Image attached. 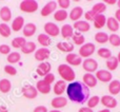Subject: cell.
I'll use <instances>...</instances> for the list:
<instances>
[{"instance_id":"cell-1","label":"cell","mask_w":120,"mask_h":112,"mask_svg":"<svg viewBox=\"0 0 120 112\" xmlns=\"http://www.w3.org/2000/svg\"><path fill=\"white\" fill-rule=\"evenodd\" d=\"M68 98L76 104H85L90 98V88L82 81H73L66 87Z\"/></svg>"},{"instance_id":"cell-2","label":"cell","mask_w":120,"mask_h":112,"mask_svg":"<svg viewBox=\"0 0 120 112\" xmlns=\"http://www.w3.org/2000/svg\"><path fill=\"white\" fill-rule=\"evenodd\" d=\"M58 74L60 75V77L62 78V80L68 81V83H73L75 81L76 78V74H75V71L73 70V68L71 66H68V64H61L58 66Z\"/></svg>"},{"instance_id":"cell-3","label":"cell","mask_w":120,"mask_h":112,"mask_svg":"<svg viewBox=\"0 0 120 112\" xmlns=\"http://www.w3.org/2000/svg\"><path fill=\"white\" fill-rule=\"evenodd\" d=\"M39 8V4L36 0H23L19 4V8L22 11L23 13H27V14H32L35 13Z\"/></svg>"},{"instance_id":"cell-4","label":"cell","mask_w":120,"mask_h":112,"mask_svg":"<svg viewBox=\"0 0 120 112\" xmlns=\"http://www.w3.org/2000/svg\"><path fill=\"white\" fill-rule=\"evenodd\" d=\"M96 51V47L94 44H92V42H87V44H84L83 46L80 47V49H79V56H80L81 58H91V56L95 53Z\"/></svg>"},{"instance_id":"cell-5","label":"cell","mask_w":120,"mask_h":112,"mask_svg":"<svg viewBox=\"0 0 120 112\" xmlns=\"http://www.w3.org/2000/svg\"><path fill=\"white\" fill-rule=\"evenodd\" d=\"M82 68L86 73L97 72L98 71V61L94 58H86L82 61Z\"/></svg>"},{"instance_id":"cell-6","label":"cell","mask_w":120,"mask_h":112,"mask_svg":"<svg viewBox=\"0 0 120 112\" xmlns=\"http://www.w3.org/2000/svg\"><path fill=\"white\" fill-rule=\"evenodd\" d=\"M22 95L27 100H34L38 96V91L35 86L33 85H24L21 89Z\"/></svg>"},{"instance_id":"cell-7","label":"cell","mask_w":120,"mask_h":112,"mask_svg":"<svg viewBox=\"0 0 120 112\" xmlns=\"http://www.w3.org/2000/svg\"><path fill=\"white\" fill-rule=\"evenodd\" d=\"M44 32L50 37H57L60 34V28L54 22H46L43 27Z\"/></svg>"},{"instance_id":"cell-8","label":"cell","mask_w":120,"mask_h":112,"mask_svg":"<svg viewBox=\"0 0 120 112\" xmlns=\"http://www.w3.org/2000/svg\"><path fill=\"white\" fill-rule=\"evenodd\" d=\"M100 104L103 105L105 109H114L117 107L118 102L112 95H103L102 97H100Z\"/></svg>"},{"instance_id":"cell-9","label":"cell","mask_w":120,"mask_h":112,"mask_svg":"<svg viewBox=\"0 0 120 112\" xmlns=\"http://www.w3.org/2000/svg\"><path fill=\"white\" fill-rule=\"evenodd\" d=\"M57 1H49L43 8H41L40 11V15L42 17H48L50 16L51 14L56 12V8H57Z\"/></svg>"},{"instance_id":"cell-10","label":"cell","mask_w":120,"mask_h":112,"mask_svg":"<svg viewBox=\"0 0 120 112\" xmlns=\"http://www.w3.org/2000/svg\"><path fill=\"white\" fill-rule=\"evenodd\" d=\"M96 78L101 83H111L113 80L112 72L108 70H98L96 72Z\"/></svg>"},{"instance_id":"cell-11","label":"cell","mask_w":120,"mask_h":112,"mask_svg":"<svg viewBox=\"0 0 120 112\" xmlns=\"http://www.w3.org/2000/svg\"><path fill=\"white\" fill-rule=\"evenodd\" d=\"M51 55V51L49 50L48 48H40V49H37L35 51V59L37 61H40V62H43L44 60H46Z\"/></svg>"},{"instance_id":"cell-12","label":"cell","mask_w":120,"mask_h":112,"mask_svg":"<svg viewBox=\"0 0 120 112\" xmlns=\"http://www.w3.org/2000/svg\"><path fill=\"white\" fill-rule=\"evenodd\" d=\"M65 61L68 62V66L71 67H77L82 64V58L80 57L78 54H75V53H70L65 56Z\"/></svg>"},{"instance_id":"cell-13","label":"cell","mask_w":120,"mask_h":112,"mask_svg":"<svg viewBox=\"0 0 120 112\" xmlns=\"http://www.w3.org/2000/svg\"><path fill=\"white\" fill-rule=\"evenodd\" d=\"M51 70H52V64L49 61H43L38 64L37 69H36V72H37V74L39 75V76L44 77L45 75H48L49 73H51Z\"/></svg>"},{"instance_id":"cell-14","label":"cell","mask_w":120,"mask_h":112,"mask_svg":"<svg viewBox=\"0 0 120 112\" xmlns=\"http://www.w3.org/2000/svg\"><path fill=\"white\" fill-rule=\"evenodd\" d=\"M73 28H74L77 32H79V33H81V34L85 33V32H89L90 30H91V25H90V23L87 22L86 20L76 21V22H74V24H73Z\"/></svg>"},{"instance_id":"cell-15","label":"cell","mask_w":120,"mask_h":112,"mask_svg":"<svg viewBox=\"0 0 120 112\" xmlns=\"http://www.w3.org/2000/svg\"><path fill=\"white\" fill-rule=\"evenodd\" d=\"M82 80H83L82 83L89 88L96 87V86H97V83H98L96 76L94 74H92V73H85V74L82 76Z\"/></svg>"},{"instance_id":"cell-16","label":"cell","mask_w":120,"mask_h":112,"mask_svg":"<svg viewBox=\"0 0 120 112\" xmlns=\"http://www.w3.org/2000/svg\"><path fill=\"white\" fill-rule=\"evenodd\" d=\"M51 105H52V107L54 109L59 110V109L63 108V107H65L68 105V98L64 97V96H56V97H54L52 100Z\"/></svg>"},{"instance_id":"cell-17","label":"cell","mask_w":120,"mask_h":112,"mask_svg":"<svg viewBox=\"0 0 120 112\" xmlns=\"http://www.w3.org/2000/svg\"><path fill=\"white\" fill-rule=\"evenodd\" d=\"M36 89H37L38 93H41V94H49L52 90V86L49 85L48 83L41 79V80H38L37 84H36Z\"/></svg>"},{"instance_id":"cell-18","label":"cell","mask_w":120,"mask_h":112,"mask_svg":"<svg viewBox=\"0 0 120 112\" xmlns=\"http://www.w3.org/2000/svg\"><path fill=\"white\" fill-rule=\"evenodd\" d=\"M60 34L64 39H71L74 35V28L73 25L65 23V24L62 25V28L60 29Z\"/></svg>"},{"instance_id":"cell-19","label":"cell","mask_w":120,"mask_h":112,"mask_svg":"<svg viewBox=\"0 0 120 112\" xmlns=\"http://www.w3.org/2000/svg\"><path fill=\"white\" fill-rule=\"evenodd\" d=\"M36 31H37V27H36V24L33 22L25 23L22 29V33H23L24 37H32L33 35H35Z\"/></svg>"},{"instance_id":"cell-20","label":"cell","mask_w":120,"mask_h":112,"mask_svg":"<svg viewBox=\"0 0 120 112\" xmlns=\"http://www.w3.org/2000/svg\"><path fill=\"white\" fill-rule=\"evenodd\" d=\"M24 27V18L22 16H17L15 19H13L11 29L14 32H19L23 29Z\"/></svg>"},{"instance_id":"cell-21","label":"cell","mask_w":120,"mask_h":112,"mask_svg":"<svg viewBox=\"0 0 120 112\" xmlns=\"http://www.w3.org/2000/svg\"><path fill=\"white\" fill-rule=\"evenodd\" d=\"M56 47L59 51H61V52H63V53H68V54L72 53L75 49L74 44H71V42H68V41H60L56 44Z\"/></svg>"},{"instance_id":"cell-22","label":"cell","mask_w":120,"mask_h":112,"mask_svg":"<svg viewBox=\"0 0 120 112\" xmlns=\"http://www.w3.org/2000/svg\"><path fill=\"white\" fill-rule=\"evenodd\" d=\"M66 87H68V85H66V83L64 80H62V79L57 80L56 83H55L54 87H53L54 93L56 94V95H59V96L62 95V94L66 91Z\"/></svg>"},{"instance_id":"cell-23","label":"cell","mask_w":120,"mask_h":112,"mask_svg":"<svg viewBox=\"0 0 120 112\" xmlns=\"http://www.w3.org/2000/svg\"><path fill=\"white\" fill-rule=\"evenodd\" d=\"M82 16H83V8H81V6H75V8H73L71 13L68 14L70 19L75 21V22L78 21Z\"/></svg>"},{"instance_id":"cell-24","label":"cell","mask_w":120,"mask_h":112,"mask_svg":"<svg viewBox=\"0 0 120 112\" xmlns=\"http://www.w3.org/2000/svg\"><path fill=\"white\" fill-rule=\"evenodd\" d=\"M106 27L108 29L112 32V34H116V32L119 30L120 23L115 19V17H109L106 18Z\"/></svg>"},{"instance_id":"cell-25","label":"cell","mask_w":120,"mask_h":112,"mask_svg":"<svg viewBox=\"0 0 120 112\" xmlns=\"http://www.w3.org/2000/svg\"><path fill=\"white\" fill-rule=\"evenodd\" d=\"M0 18L4 23H8L12 19V11L8 6H2L0 8Z\"/></svg>"},{"instance_id":"cell-26","label":"cell","mask_w":120,"mask_h":112,"mask_svg":"<svg viewBox=\"0 0 120 112\" xmlns=\"http://www.w3.org/2000/svg\"><path fill=\"white\" fill-rule=\"evenodd\" d=\"M109 92L111 95H117L120 93V80L118 79H113L109 84Z\"/></svg>"},{"instance_id":"cell-27","label":"cell","mask_w":120,"mask_h":112,"mask_svg":"<svg viewBox=\"0 0 120 112\" xmlns=\"http://www.w3.org/2000/svg\"><path fill=\"white\" fill-rule=\"evenodd\" d=\"M93 22H94V27H95L96 29H102V28L106 24V17H105V15H104V14L97 15V16L94 18Z\"/></svg>"},{"instance_id":"cell-28","label":"cell","mask_w":120,"mask_h":112,"mask_svg":"<svg viewBox=\"0 0 120 112\" xmlns=\"http://www.w3.org/2000/svg\"><path fill=\"white\" fill-rule=\"evenodd\" d=\"M37 41L39 42V44H41L42 48H48L51 46L52 44V39H51L50 36H48L45 33L39 34L37 37Z\"/></svg>"},{"instance_id":"cell-29","label":"cell","mask_w":120,"mask_h":112,"mask_svg":"<svg viewBox=\"0 0 120 112\" xmlns=\"http://www.w3.org/2000/svg\"><path fill=\"white\" fill-rule=\"evenodd\" d=\"M20 50L21 53H23V54H31V53H34L37 50V47H36V44L34 41H26Z\"/></svg>"},{"instance_id":"cell-30","label":"cell","mask_w":120,"mask_h":112,"mask_svg":"<svg viewBox=\"0 0 120 112\" xmlns=\"http://www.w3.org/2000/svg\"><path fill=\"white\" fill-rule=\"evenodd\" d=\"M106 68H108V71L112 72V71H115L119 66V62H118V59H117L116 56H112L110 57L109 59H106Z\"/></svg>"},{"instance_id":"cell-31","label":"cell","mask_w":120,"mask_h":112,"mask_svg":"<svg viewBox=\"0 0 120 112\" xmlns=\"http://www.w3.org/2000/svg\"><path fill=\"white\" fill-rule=\"evenodd\" d=\"M12 89V83L8 78L0 79V92L1 93H8Z\"/></svg>"},{"instance_id":"cell-32","label":"cell","mask_w":120,"mask_h":112,"mask_svg":"<svg viewBox=\"0 0 120 112\" xmlns=\"http://www.w3.org/2000/svg\"><path fill=\"white\" fill-rule=\"evenodd\" d=\"M91 11L96 15V16H97V15H100V14H103V13L106 11V4H104L103 2H98V3L94 4L93 8H91Z\"/></svg>"},{"instance_id":"cell-33","label":"cell","mask_w":120,"mask_h":112,"mask_svg":"<svg viewBox=\"0 0 120 112\" xmlns=\"http://www.w3.org/2000/svg\"><path fill=\"white\" fill-rule=\"evenodd\" d=\"M68 17V13L65 10H58L54 13V19L58 22H62V21L66 20Z\"/></svg>"},{"instance_id":"cell-34","label":"cell","mask_w":120,"mask_h":112,"mask_svg":"<svg viewBox=\"0 0 120 112\" xmlns=\"http://www.w3.org/2000/svg\"><path fill=\"white\" fill-rule=\"evenodd\" d=\"M72 39H73V42H74V46L75 44H77V46H83L85 42V37L77 31L74 32V35H73Z\"/></svg>"},{"instance_id":"cell-35","label":"cell","mask_w":120,"mask_h":112,"mask_svg":"<svg viewBox=\"0 0 120 112\" xmlns=\"http://www.w3.org/2000/svg\"><path fill=\"white\" fill-rule=\"evenodd\" d=\"M95 40L96 42L100 44H104L109 41V35L105 33V32H98V33L95 34Z\"/></svg>"},{"instance_id":"cell-36","label":"cell","mask_w":120,"mask_h":112,"mask_svg":"<svg viewBox=\"0 0 120 112\" xmlns=\"http://www.w3.org/2000/svg\"><path fill=\"white\" fill-rule=\"evenodd\" d=\"M11 33H12V29L11 27L8 24V23H0V35L2 37H10L11 36Z\"/></svg>"},{"instance_id":"cell-37","label":"cell","mask_w":120,"mask_h":112,"mask_svg":"<svg viewBox=\"0 0 120 112\" xmlns=\"http://www.w3.org/2000/svg\"><path fill=\"white\" fill-rule=\"evenodd\" d=\"M20 59H21V55H20V53H18V52H11L10 54L8 55V62L10 64H17V62H19L20 61Z\"/></svg>"},{"instance_id":"cell-38","label":"cell","mask_w":120,"mask_h":112,"mask_svg":"<svg viewBox=\"0 0 120 112\" xmlns=\"http://www.w3.org/2000/svg\"><path fill=\"white\" fill-rule=\"evenodd\" d=\"M25 42H26V40H25L24 37H15L14 39L12 40L11 44H12V47L15 49H21L25 44Z\"/></svg>"},{"instance_id":"cell-39","label":"cell","mask_w":120,"mask_h":112,"mask_svg":"<svg viewBox=\"0 0 120 112\" xmlns=\"http://www.w3.org/2000/svg\"><path fill=\"white\" fill-rule=\"evenodd\" d=\"M97 54L99 57L103 58V59H109L110 57H112V52H111L110 49L108 48H100L97 50Z\"/></svg>"},{"instance_id":"cell-40","label":"cell","mask_w":120,"mask_h":112,"mask_svg":"<svg viewBox=\"0 0 120 112\" xmlns=\"http://www.w3.org/2000/svg\"><path fill=\"white\" fill-rule=\"evenodd\" d=\"M86 103H87V108L93 109L100 104V97L98 95H94L92 97H90Z\"/></svg>"},{"instance_id":"cell-41","label":"cell","mask_w":120,"mask_h":112,"mask_svg":"<svg viewBox=\"0 0 120 112\" xmlns=\"http://www.w3.org/2000/svg\"><path fill=\"white\" fill-rule=\"evenodd\" d=\"M109 42L113 47H120V36L117 34H111L109 35Z\"/></svg>"},{"instance_id":"cell-42","label":"cell","mask_w":120,"mask_h":112,"mask_svg":"<svg viewBox=\"0 0 120 112\" xmlns=\"http://www.w3.org/2000/svg\"><path fill=\"white\" fill-rule=\"evenodd\" d=\"M3 70L6 74L11 75V76H14V75L17 74V69L15 68L14 66H12V64H6V66H4Z\"/></svg>"},{"instance_id":"cell-43","label":"cell","mask_w":120,"mask_h":112,"mask_svg":"<svg viewBox=\"0 0 120 112\" xmlns=\"http://www.w3.org/2000/svg\"><path fill=\"white\" fill-rule=\"evenodd\" d=\"M57 5L60 6V10H66L70 8L71 1L70 0H58L57 1Z\"/></svg>"},{"instance_id":"cell-44","label":"cell","mask_w":120,"mask_h":112,"mask_svg":"<svg viewBox=\"0 0 120 112\" xmlns=\"http://www.w3.org/2000/svg\"><path fill=\"white\" fill-rule=\"evenodd\" d=\"M11 53V47L8 44H0V54L2 55H8Z\"/></svg>"},{"instance_id":"cell-45","label":"cell","mask_w":120,"mask_h":112,"mask_svg":"<svg viewBox=\"0 0 120 112\" xmlns=\"http://www.w3.org/2000/svg\"><path fill=\"white\" fill-rule=\"evenodd\" d=\"M55 78H56V77H55V75L53 74V73H49L48 75H45V76H44L43 80L45 81V83H48L49 85H52V84L55 81Z\"/></svg>"},{"instance_id":"cell-46","label":"cell","mask_w":120,"mask_h":112,"mask_svg":"<svg viewBox=\"0 0 120 112\" xmlns=\"http://www.w3.org/2000/svg\"><path fill=\"white\" fill-rule=\"evenodd\" d=\"M95 17H96V15L94 14V13L92 12L91 10H90V11H87V12L84 14V18L86 19V21H87V22H89V21H93Z\"/></svg>"},{"instance_id":"cell-47","label":"cell","mask_w":120,"mask_h":112,"mask_svg":"<svg viewBox=\"0 0 120 112\" xmlns=\"http://www.w3.org/2000/svg\"><path fill=\"white\" fill-rule=\"evenodd\" d=\"M33 112H49V110L45 106H37Z\"/></svg>"},{"instance_id":"cell-48","label":"cell","mask_w":120,"mask_h":112,"mask_svg":"<svg viewBox=\"0 0 120 112\" xmlns=\"http://www.w3.org/2000/svg\"><path fill=\"white\" fill-rule=\"evenodd\" d=\"M103 3L110 4V5H114V4H117V0H104Z\"/></svg>"},{"instance_id":"cell-49","label":"cell","mask_w":120,"mask_h":112,"mask_svg":"<svg viewBox=\"0 0 120 112\" xmlns=\"http://www.w3.org/2000/svg\"><path fill=\"white\" fill-rule=\"evenodd\" d=\"M78 112H94V111H93V109H90L87 107H82V108L79 109Z\"/></svg>"},{"instance_id":"cell-50","label":"cell","mask_w":120,"mask_h":112,"mask_svg":"<svg viewBox=\"0 0 120 112\" xmlns=\"http://www.w3.org/2000/svg\"><path fill=\"white\" fill-rule=\"evenodd\" d=\"M115 19H116V20L120 23V10H119V8L116 11V12H115Z\"/></svg>"},{"instance_id":"cell-51","label":"cell","mask_w":120,"mask_h":112,"mask_svg":"<svg viewBox=\"0 0 120 112\" xmlns=\"http://www.w3.org/2000/svg\"><path fill=\"white\" fill-rule=\"evenodd\" d=\"M0 112H8V108H6L5 106L0 105Z\"/></svg>"},{"instance_id":"cell-52","label":"cell","mask_w":120,"mask_h":112,"mask_svg":"<svg viewBox=\"0 0 120 112\" xmlns=\"http://www.w3.org/2000/svg\"><path fill=\"white\" fill-rule=\"evenodd\" d=\"M98 112H111V110H110V109H105V108H104V109H101V110H99Z\"/></svg>"},{"instance_id":"cell-53","label":"cell","mask_w":120,"mask_h":112,"mask_svg":"<svg viewBox=\"0 0 120 112\" xmlns=\"http://www.w3.org/2000/svg\"><path fill=\"white\" fill-rule=\"evenodd\" d=\"M117 59H118V62L120 64V52H118V55H117Z\"/></svg>"},{"instance_id":"cell-54","label":"cell","mask_w":120,"mask_h":112,"mask_svg":"<svg viewBox=\"0 0 120 112\" xmlns=\"http://www.w3.org/2000/svg\"><path fill=\"white\" fill-rule=\"evenodd\" d=\"M49 112H61V111H60V110H56V109H53V110H51Z\"/></svg>"},{"instance_id":"cell-55","label":"cell","mask_w":120,"mask_h":112,"mask_svg":"<svg viewBox=\"0 0 120 112\" xmlns=\"http://www.w3.org/2000/svg\"><path fill=\"white\" fill-rule=\"evenodd\" d=\"M117 5H118V8L120 10V0H117Z\"/></svg>"}]
</instances>
